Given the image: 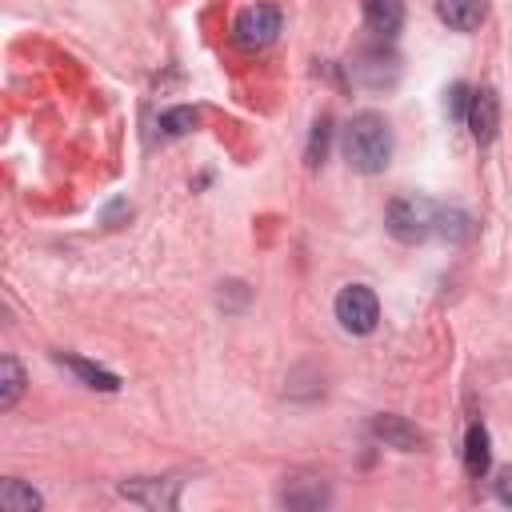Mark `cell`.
<instances>
[{
	"mask_svg": "<svg viewBox=\"0 0 512 512\" xmlns=\"http://www.w3.org/2000/svg\"><path fill=\"white\" fill-rule=\"evenodd\" d=\"M468 132L476 144H492L496 140V128H500V100L492 88H476L472 100H468V116H464Z\"/></svg>",
	"mask_w": 512,
	"mask_h": 512,
	"instance_id": "cell-5",
	"label": "cell"
},
{
	"mask_svg": "<svg viewBox=\"0 0 512 512\" xmlns=\"http://www.w3.org/2000/svg\"><path fill=\"white\" fill-rule=\"evenodd\" d=\"M436 224H440V204L424 196H400L388 204V232L404 244H420L436 236Z\"/></svg>",
	"mask_w": 512,
	"mask_h": 512,
	"instance_id": "cell-2",
	"label": "cell"
},
{
	"mask_svg": "<svg viewBox=\"0 0 512 512\" xmlns=\"http://www.w3.org/2000/svg\"><path fill=\"white\" fill-rule=\"evenodd\" d=\"M196 120H200V112L188 108V104H180V108L160 112V132H164V136H184V132L196 128Z\"/></svg>",
	"mask_w": 512,
	"mask_h": 512,
	"instance_id": "cell-14",
	"label": "cell"
},
{
	"mask_svg": "<svg viewBox=\"0 0 512 512\" xmlns=\"http://www.w3.org/2000/svg\"><path fill=\"white\" fill-rule=\"evenodd\" d=\"M276 36H280V8L276 4H248L232 20V40L240 48H248V52L268 48Z\"/></svg>",
	"mask_w": 512,
	"mask_h": 512,
	"instance_id": "cell-4",
	"label": "cell"
},
{
	"mask_svg": "<svg viewBox=\"0 0 512 512\" xmlns=\"http://www.w3.org/2000/svg\"><path fill=\"white\" fill-rule=\"evenodd\" d=\"M364 24L376 36L392 40L400 32V24H404V4L400 0H364Z\"/></svg>",
	"mask_w": 512,
	"mask_h": 512,
	"instance_id": "cell-10",
	"label": "cell"
},
{
	"mask_svg": "<svg viewBox=\"0 0 512 512\" xmlns=\"http://www.w3.org/2000/svg\"><path fill=\"white\" fill-rule=\"evenodd\" d=\"M496 496H500L504 504H512V468L500 472V480H496Z\"/></svg>",
	"mask_w": 512,
	"mask_h": 512,
	"instance_id": "cell-17",
	"label": "cell"
},
{
	"mask_svg": "<svg viewBox=\"0 0 512 512\" xmlns=\"http://www.w3.org/2000/svg\"><path fill=\"white\" fill-rule=\"evenodd\" d=\"M372 432H376V440H384L396 452H420L424 448V432L416 424H408L404 416H392V412L376 416L372 420Z\"/></svg>",
	"mask_w": 512,
	"mask_h": 512,
	"instance_id": "cell-7",
	"label": "cell"
},
{
	"mask_svg": "<svg viewBox=\"0 0 512 512\" xmlns=\"http://www.w3.org/2000/svg\"><path fill=\"white\" fill-rule=\"evenodd\" d=\"M328 136H332V124H328V116H320V120L312 124V136H308V152H304L308 168L324 164V152H328Z\"/></svg>",
	"mask_w": 512,
	"mask_h": 512,
	"instance_id": "cell-15",
	"label": "cell"
},
{
	"mask_svg": "<svg viewBox=\"0 0 512 512\" xmlns=\"http://www.w3.org/2000/svg\"><path fill=\"white\" fill-rule=\"evenodd\" d=\"M336 320L344 332L352 336H368L380 320V300L368 284H344L340 296H336Z\"/></svg>",
	"mask_w": 512,
	"mask_h": 512,
	"instance_id": "cell-3",
	"label": "cell"
},
{
	"mask_svg": "<svg viewBox=\"0 0 512 512\" xmlns=\"http://www.w3.org/2000/svg\"><path fill=\"white\" fill-rule=\"evenodd\" d=\"M0 408L8 412V408H16V400H20V392H24V368H20V360L16 356H4L0 360Z\"/></svg>",
	"mask_w": 512,
	"mask_h": 512,
	"instance_id": "cell-13",
	"label": "cell"
},
{
	"mask_svg": "<svg viewBox=\"0 0 512 512\" xmlns=\"http://www.w3.org/2000/svg\"><path fill=\"white\" fill-rule=\"evenodd\" d=\"M344 160L364 172V176H376L388 168L392 160V128L380 112H356L344 128Z\"/></svg>",
	"mask_w": 512,
	"mask_h": 512,
	"instance_id": "cell-1",
	"label": "cell"
},
{
	"mask_svg": "<svg viewBox=\"0 0 512 512\" xmlns=\"http://www.w3.org/2000/svg\"><path fill=\"white\" fill-rule=\"evenodd\" d=\"M44 500H40V492L36 488H28V484H20V480H4L0 484V508L4 512H32V508H40Z\"/></svg>",
	"mask_w": 512,
	"mask_h": 512,
	"instance_id": "cell-12",
	"label": "cell"
},
{
	"mask_svg": "<svg viewBox=\"0 0 512 512\" xmlns=\"http://www.w3.org/2000/svg\"><path fill=\"white\" fill-rule=\"evenodd\" d=\"M56 364H64L68 372H76L88 388H100V392H116V388H120V376H116V372H108V368H100V364H92V360H80V356L56 352Z\"/></svg>",
	"mask_w": 512,
	"mask_h": 512,
	"instance_id": "cell-11",
	"label": "cell"
},
{
	"mask_svg": "<svg viewBox=\"0 0 512 512\" xmlns=\"http://www.w3.org/2000/svg\"><path fill=\"white\" fill-rule=\"evenodd\" d=\"M120 496L140 504V508H176L180 500V484L176 480H124Z\"/></svg>",
	"mask_w": 512,
	"mask_h": 512,
	"instance_id": "cell-6",
	"label": "cell"
},
{
	"mask_svg": "<svg viewBox=\"0 0 512 512\" xmlns=\"http://www.w3.org/2000/svg\"><path fill=\"white\" fill-rule=\"evenodd\" d=\"M468 100H472V88L456 80V84L448 88V96H444V112H448V120L464 124V116H468Z\"/></svg>",
	"mask_w": 512,
	"mask_h": 512,
	"instance_id": "cell-16",
	"label": "cell"
},
{
	"mask_svg": "<svg viewBox=\"0 0 512 512\" xmlns=\"http://www.w3.org/2000/svg\"><path fill=\"white\" fill-rule=\"evenodd\" d=\"M464 468H468V476H488V468H492V436H488V428L476 420V424H468V432H464Z\"/></svg>",
	"mask_w": 512,
	"mask_h": 512,
	"instance_id": "cell-9",
	"label": "cell"
},
{
	"mask_svg": "<svg viewBox=\"0 0 512 512\" xmlns=\"http://www.w3.org/2000/svg\"><path fill=\"white\" fill-rule=\"evenodd\" d=\"M436 12L452 32H472L484 24L488 0H436Z\"/></svg>",
	"mask_w": 512,
	"mask_h": 512,
	"instance_id": "cell-8",
	"label": "cell"
}]
</instances>
